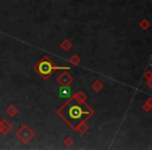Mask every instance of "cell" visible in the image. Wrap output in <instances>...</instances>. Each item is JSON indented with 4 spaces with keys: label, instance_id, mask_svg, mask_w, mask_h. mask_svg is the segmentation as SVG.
<instances>
[{
    "label": "cell",
    "instance_id": "1",
    "mask_svg": "<svg viewBox=\"0 0 152 150\" xmlns=\"http://www.w3.org/2000/svg\"><path fill=\"white\" fill-rule=\"evenodd\" d=\"M54 69H57V68L54 67V66L51 64V61H41L38 66L39 72H40L42 75H48V74H50Z\"/></svg>",
    "mask_w": 152,
    "mask_h": 150
},
{
    "label": "cell",
    "instance_id": "2",
    "mask_svg": "<svg viewBox=\"0 0 152 150\" xmlns=\"http://www.w3.org/2000/svg\"><path fill=\"white\" fill-rule=\"evenodd\" d=\"M86 112L83 110V108L79 105H73L70 108L69 116L71 119H80L83 115H85Z\"/></svg>",
    "mask_w": 152,
    "mask_h": 150
},
{
    "label": "cell",
    "instance_id": "3",
    "mask_svg": "<svg viewBox=\"0 0 152 150\" xmlns=\"http://www.w3.org/2000/svg\"><path fill=\"white\" fill-rule=\"evenodd\" d=\"M70 92H71L70 88H61L59 89V96L63 98H67L70 96Z\"/></svg>",
    "mask_w": 152,
    "mask_h": 150
}]
</instances>
